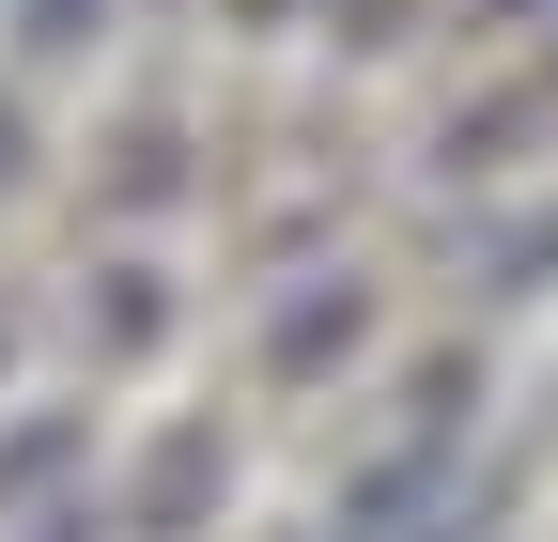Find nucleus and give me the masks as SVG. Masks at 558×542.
<instances>
[{
    "label": "nucleus",
    "mask_w": 558,
    "mask_h": 542,
    "mask_svg": "<svg viewBox=\"0 0 558 542\" xmlns=\"http://www.w3.org/2000/svg\"><path fill=\"white\" fill-rule=\"evenodd\" d=\"M0 171H16V109H0Z\"/></svg>",
    "instance_id": "f257e3e1"
}]
</instances>
